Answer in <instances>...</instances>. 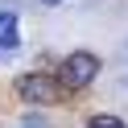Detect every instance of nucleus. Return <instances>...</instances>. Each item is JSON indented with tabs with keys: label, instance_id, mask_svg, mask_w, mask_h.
<instances>
[{
	"label": "nucleus",
	"instance_id": "4",
	"mask_svg": "<svg viewBox=\"0 0 128 128\" xmlns=\"http://www.w3.org/2000/svg\"><path fill=\"white\" fill-rule=\"evenodd\" d=\"M87 128H124V124H120L116 116H95V120H91Z\"/></svg>",
	"mask_w": 128,
	"mask_h": 128
},
{
	"label": "nucleus",
	"instance_id": "1",
	"mask_svg": "<svg viewBox=\"0 0 128 128\" xmlns=\"http://www.w3.org/2000/svg\"><path fill=\"white\" fill-rule=\"evenodd\" d=\"M95 74H99V58L95 54H87V50H74L66 62H62V83L66 87H87V83H95Z\"/></svg>",
	"mask_w": 128,
	"mask_h": 128
},
{
	"label": "nucleus",
	"instance_id": "5",
	"mask_svg": "<svg viewBox=\"0 0 128 128\" xmlns=\"http://www.w3.org/2000/svg\"><path fill=\"white\" fill-rule=\"evenodd\" d=\"M37 4H46V8H58V4H62V0H37Z\"/></svg>",
	"mask_w": 128,
	"mask_h": 128
},
{
	"label": "nucleus",
	"instance_id": "3",
	"mask_svg": "<svg viewBox=\"0 0 128 128\" xmlns=\"http://www.w3.org/2000/svg\"><path fill=\"white\" fill-rule=\"evenodd\" d=\"M17 46H21L17 12H0V50H17Z\"/></svg>",
	"mask_w": 128,
	"mask_h": 128
},
{
	"label": "nucleus",
	"instance_id": "2",
	"mask_svg": "<svg viewBox=\"0 0 128 128\" xmlns=\"http://www.w3.org/2000/svg\"><path fill=\"white\" fill-rule=\"evenodd\" d=\"M17 95L29 99V103H54L58 99V83L46 78V74H21L17 78Z\"/></svg>",
	"mask_w": 128,
	"mask_h": 128
}]
</instances>
